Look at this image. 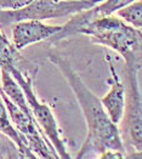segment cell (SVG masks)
<instances>
[{
	"label": "cell",
	"mask_w": 142,
	"mask_h": 159,
	"mask_svg": "<svg viewBox=\"0 0 142 159\" xmlns=\"http://www.w3.org/2000/svg\"><path fill=\"white\" fill-rule=\"evenodd\" d=\"M125 158L142 159V151H140V152H132V153H130V154H126Z\"/></svg>",
	"instance_id": "obj_13"
},
{
	"label": "cell",
	"mask_w": 142,
	"mask_h": 159,
	"mask_svg": "<svg viewBox=\"0 0 142 159\" xmlns=\"http://www.w3.org/2000/svg\"><path fill=\"white\" fill-rule=\"evenodd\" d=\"M109 68L112 74V84L107 93L103 97H101V102L111 120L114 124L119 125L124 116L126 89H125V83L120 80L119 75L117 74L116 68L111 63H109Z\"/></svg>",
	"instance_id": "obj_8"
},
{
	"label": "cell",
	"mask_w": 142,
	"mask_h": 159,
	"mask_svg": "<svg viewBox=\"0 0 142 159\" xmlns=\"http://www.w3.org/2000/svg\"><path fill=\"white\" fill-rule=\"evenodd\" d=\"M48 58L53 66L57 67L68 83L86 121L88 135L83 146L78 151L77 158H125V145L119 125L114 124L108 117L101 98L86 86L61 53L51 51L48 53Z\"/></svg>",
	"instance_id": "obj_1"
},
{
	"label": "cell",
	"mask_w": 142,
	"mask_h": 159,
	"mask_svg": "<svg viewBox=\"0 0 142 159\" xmlns=\"http://www.w3.org/2000/svg\"><path fill=\"white\" fill-rule=\"evenodd\" d=\"M22 57L18 55V50L6 38L5 33L0 28V69L9 68L12 65H20Z\"/></svg>",
	"instance_id": "obj_9"
},
{
	"label": "cell",
	"mask_w": 142,
	"mask_h": 159,
	"mask_svg": "<svg viewBox=\"0 0 142 159\" xmlns=\"http://www.w3.org/2000/svg\"><path fill=\"white\" fill-rule=\"evenodd\" d=\"M61 29L62 26L60 25H46L37 20L20 21L11 27L12 44L16 50L21 51L29 45L50 40Z\"/></svg>",
	"instance_id": "obj_7"
},
{
	"label": "cell",
	"mask_w": 142,
	"mask_h": 159,
	"mask_svg": "<svg viewBox=\"0 0 142 159\" xmlns=\"http://www.w3.org/2000/svg\"><path fill=\"white\" fill-rule=\"evenodd\" d=\"M5 69H7L12 74L13 78L17 80V83L22 88L27 102H28V106L33 113L34 119L39 125V128L41 129L43 134L45 135V137L48 139V141L51 143L53 149L56 151L58 158L69 159L71 154L67 151L65 139L62 136V131L60 130V126L57 124V120L52 113L51 108L45 102H41L34 91L33 75L27 69L23 70L17 65H12V66L5 68Z\"/></svg>",
	"instance_id": "obj_3"
},
{
	"label": "cell",
	"mask_w": 142,
	"mask_h": 159,
	"mask_svg": "<svg viewBox=\"0 0 142 159\" xmlns=\"http://www.w3.org/2000/svg\"><path fill=\"white\" fill-rule=\"evenodd\" d=\"M79 35H86L92 43L112 49L124 62L139 63L142 56V29L114 13L94 18L79 30Z\"/></svg>",
	"instance_id": "obj_2"
},
{
	"label": "cell",
	"mask_w": 142,
	"mask_h": 159,
	"mask_svg": "<svg viewBox=\"0 0 142 159\" xmlns=\"http://www.w3.org/2000/svg\"><path fill=\"white\" fill-rule=\"evenodd\" d=\"M118 16L136 28L142 29V0H137L118 11Z\"/></svg>",
	"instance_id": "obj_10"
},
{
	"label": "cell",
	"mask_w": 142,
	"mask_h": 159,
	"mask_svg": "<svg viewBox=\"0 0 142 159\" xmlns=\"http://www.w3.org/2000/svg\"><path fill=\"white\" fill-rule=\"evenodd\" d=\"M0 158H23L17 145L12 140L0 131Z\"/></svg>",
	"instance_id": "obj_11"
},
{
	"label": "cell",
	"mask_w": 142,
	"mask_h": 159,
	"mask_svg": "<svg viewBox=\"0 0 142 159\" xmlns=\"http://www.w3.org/2000/svg\"><path fill=\"white\" fill-rule=\"evenodd\" d=\"M135 1H137V0H103L102 2L92 6L88 10H84V11H80V12L73 15L71 17V20L62 26V29L50 39V41L55 43L58 40L67 39L73 35H79V30L88 22L92 21L94 18L117 13L119 10L129 6L130 4L135 2Z\"/></svg>",
	"instance_id": "obj_6"
},
{
	"label": "cell",
	"mask_w": 142,
	"mask_h": 159,
	"mask_svg": "<svg viewBox=\"0 0 142 159\" xmlns=\"http://www.w3.org/2000/svg\"><path fill=\"white\" fill-rule=\"evenodd\" d=\"M102 1L103 0H34L18 10H0V28H11L15 23L27 20L45 21L72 17Z\"/></svg>",
	"instance_id": "obj_4"
},
{
	"label": "cell",
	"mask_w": 142,
	"mask_h": 159,
	"mask_svg": "<svg viewBox=\"0 0 142 159\" xmlns=\"http://www.w3.org/2000/svg\"><path fill=\"white\" fill-rule=\"evenodd\" d=\"M34 0H0V10H18Z\"/></svg>",
	"instance_id": "obj_12"
},
{
	"label": "cell",
	"mask_w": 142,
	"mask_h": 159,
	"mask_svg": "<svg viewBox=\"0 0 142 159\" xmlns=\"http://www.w3.org/2000/svg\"><path fill=\"white\" fill-rule=\"evenodd\" d=\"M137 65L136 62H125V109L120 121L121 137L129 142L134 152L142 151V93Z\"/></svg>",
	"instance_id": "obj_5"
}]
</instances>
